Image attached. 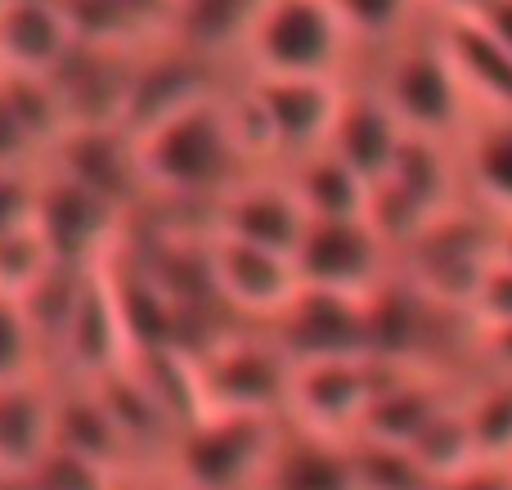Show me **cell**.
Segmentation results:
<instances>
[{
	"label": "cell",
	"instance_id": "obj_1",
	"mask_svg": "<svg viewBox=\"0 0 512 490\" xmlns=\"http://www.w3.org/2000/svg\"><path fill=\"white\" fill-rule=\"evenodd\" d=\"M135 158H140V180L158 185L162 194L225 198L239 185L248 153H243V140L234 131V113L207 95L189 104L185 113L158 122L153 131L135 135Z\"/></svg>",
	"mask_w": 512,
	"mask_h": 490
},
{
	"label": "cell",
	"instance_id": "obj_2",
	"mask_svg": "<svg viewBox=\"0 0 512 490\" xmlns=\"http://www.w3.org/2000/svg\"><path fill=\"white\" fill-rule=\"evenodd\" d=\"M378 95L400 117V126L418 140L459 144L472 117H477V104H472L468 86H463L459 68L445 50L436 18L387 50Z\"/></svg>",
	"mask_w": 512,
	"mask_h": 490
},
{
	"label": "cell",
	"instance_id": "obj_3",
	"mask_svg": "<svg viewBox=\"0 0 512 490\" xmlns=\"http://www.w3.org/2000/svg\"><path fill=\"white\" fill-rule=\"evenodd\" d=\"M283 419L198 414L176 432L158 477L176 490H256Z\"/></svg>",
	"mask_w": 512,
	"mask_h": 490
},
{
	"label": "cell",
	"instance_id": "obj_4",
	"mask_svg": "<svg viewBox=\"0 0 512 490\" xmlns=\"http://www.w3.org/2000/svg\"><path fill=\"white\" fill-rule=\"evenodd\" d=\"M203 414H261L288 419L292 356L270 329L261 333H221L189 351Z\"/></svg>",
	"mask_w": 512,
	"mask_h": 490
},
{
	"label": "cell",
	"instance_id": "obj_5",
	"mask_svg": "<svg viewBox=\"0 0 512 490\" xmlns=\"http://www.w3.org/2000/svg\"><path fill=\"white\" fill-rule=\"evenodd\" d=\"M252 77H328L337 81L355 41L333 0H261L248 41Z\"/></svg>",
	"mask_w": 512,
	"mask_h": 490
},
{
	"label": "cell",
	"instance_id": "obj_6",
	"mask_svg": "<svg viewBox=\"0 0 512 490\" xmlns=\"http://www.w3.org/2000/svg\"><path fill=\"white\" fill-rule=\"evenodd\" d=\"M391 365L373 356H337V360H301L292 369L288 419L310 432L351 441L360 437L373 401L382 392V378Z\"/></svg>",
	"mask_w": 512,
	"mask_h": 490
},
{
	"label": "cell",
	"instance_id": "obj_7",
	"mask_svg": "<svg viewBox=\"0 0 512 490\" xmlns=\"http://www.w3.org/2000/svg\"><path fill=\"white\" fill-rule=\"evenodd\" d=\"M391 243L373 230L369 216H351V221H310L306 239L297 248V275L301 288L337 297H364L396 279L391 270Z\"/></svg>",
	"mask_w": 512,
	"mask_h": 490
},
{
	"label": "cell",
	"instance_id": "obj_8",
	"mask_svg": "<svg viewBox=\"0 0 512 490\" xmlns=\"http://www.w3.org/2000/svg\"><path fill=\"white\" fill-rule=\"evenodd\" d=\"M207 284L221 297L230 311H239L243 320H256L270 329L283 311L292 306V297L301 293V275L297 261L279 257V252L252 248L243 239L212 230L207 239Z\"/></svg>",
	"mask_w": 512,
	"mask_h": 490
},
{
	"label": "cell",
	"instance_id": "obj_9",
	"mask_svg": "<svg viewBox=\"0 0 512 490\" xmlns=\"http://www.w3.org/2000/svg\"><path fill=\"white\" fill-rule=\"evenodd\" d=\"M32 221H36V230H41L45 248H50L54 266L81 270L104 248L108 221H113V203H108L104 194H95V189H86L81 180L54 171L45 185H36Z\"/></svg>",
	"mask_w": 512,
	"mask_h": 490
},
{
	"label": "cell",
	"instance_id": "obj_10",
	"mask_svg": "<svg viewBox=\"0 0 512 490\" xmlns=\"http://www.w3.org/2000/svg\"><path fill=\"white\" fill-rule=\"evenodd\" d=\"M221 234L243 239L252 248L279 252V257L297 261V248L310 230V212L297 198L292 180H239L230 194L221 198Z\"/></svg>",
	"mask_w": 512,
	"mask_h": 490
},
{
	"label": "cell",
	"instance_id": "obj_11",
	"mask_svg": "<svg viewBox=\"0 0 512 490\" xmlns=\"http://www.w3.org/2000/svg\"><path fill=\"white\" fill-rule=\"evenodd\" d=\"M77 50L59 0H5L0 5V72L54 77Z\"/></svg>",
	"mask_w": 512,
	"mask_h": 490
},
{
	"label": "cell",
	"instance_id": "obj_12",
	"mask_svg": "<svg viewBox=\"0 0 512 490\" xmlns=\"http://www.w3.org/2000/svg\"><path fill=\"white\" fill-rule=\"evenodd\" d=\"M405 140H409V131L387 108V99L378 95V86H360V90H346L328 149L351 162L369 185H382L391 176V167H396Z\"/></svg>",
	"mask_w": 512,
	"mask_h": 490
},
{
	"label": "cell",
	"instance_id": "obj_13",
	"mask_svg": "<svg viewBox=\"0 0 512 490\" xmlns=\"http://www.w3.org/2000/svg\"><path fill=\"white\" fill-rule=\"evenodd\" d=\"M256 490H360L355 486L351 441L324 437V432H310L301 423L283 419Z\"/></svg>",
	"mask_w": 512,
	"mask_h": 490
},
{
	"label": "cell",
	"instance_id": "obj_14",
	"mask_svg": "<svg viewBox=\"0 0 512 490\" xmlns=\"http://www.w3.org/2000/svg\"><path fill=\"white\" fill-rule=\"evenodd\" d=\"M454 149L463 198L490 221H512V113H477Z\"/></svg>",
	"mask_w": 512,
	"mask_h": 490
},
{
	"label": "cell",
	"instance_id": "obj_15",
	"mask_svg": "<svg viewBox=\"0 0 512 490\" xmlns=\"http://www.w3.org/2000/svg\"><path fill=\"white\" fill-rule=\"evenodd\" d=\"M441 41L450 50L454 68H459L463 86H468L477 113H512V54L495 36L477 27V18L454 9V14H436Z\"/></svg>",
	"mask_w": 512,
	"mask_h": 490
},
{
	"label": "cell",
	"instance_id": "obj_16",
	"mask_svg": "<svg viewBox=\"0 0 512 490\" xmlns=\"http://www.w3.org/2000/svg\"><path fill=\"white\" fill-rule=\"evenodd\" d=\"M288 180H292V189H297V198L306 203L310 221L369 216L373 185L346 158H337L333 149H315V153H306V158H297Z\"/></svg>",
	"mask_w": 512,
	"mask_h": 490
},
{
	"label": "cell",
	"instance_id": "obj_17",
	"mask_svg": "<svg viewBox=\"0 0 512 490\" xmlns=\"http://www.w3.org/2000/svg\"><path fill=\"white\" fill-rule=\"evenodd\" d=\"M459 401L481 464H512V374L472 369Z\"/></svg>",
	"mask_w": 512,
	"mask_h": 490
},
{
	"label": "cell",
	"instance_id": "obj_18",
	"mask_svg": "<svg viewBox=\"0 0 512 490\" xmlns=\"http://www.w3.org/2000/svg\"><path fill=\"white\" fill-rule=\"evenodd\" d=\"M333 9L342 14L355 45H382V50L400 45L441 14L432 0H333Z\"/></svg>",
	"mask_w": 512,
	"mask_h": 490
},
{
	"label": "cell",
	"instance_id": "obj_19",
	"mask_svg": "<svg viewBox=\"0 0 512 490\" xmlns=\"http://www.w3.org/2000/svg\"><path fill=\"white\" fill-rule=\"evenodd\" d=\"M351 464L360 490H436L427 464L400 441L382 437H351Z\"/></svg>",
	"mask_w": 512,
	"mask_h": 490
},
{
	"label": "cell",
	"instance_id": "obj_20",
	"mask_svg": "<svg viewBox=\"0 0 512 490\" xmlns=\"http://www.w3.org/2000/svg\"><path fill=\"white\" fill-rule=\"evenodd\" d=\"M45 342L18 297H0V387L36 383L45 374Z\"/></svg>",
	"mask_w": 512,
	"mask_h": 490
},
{
	"label": "cell",
	"instance_id": "obj_21",
	"mask_svg": "<svg viewBox=\"0 0 512 490\" xmlns=\"http://www.w3.org/2000/svg\"><path fill=\"white\" fill-rule=\"evenodd\" d=\"M468 324L472 333H495V329H508L512 324V261L490 257V266L481 270L477 288H472V302H468Z\"/></svg>",
	"mask_w": 512,
	"mask_h": 490
},
{
	"label": "cell",
	"instance_id": "obj_22",
	"mask_svg": "<svg viewBox=\"0 0 512 490\" xmlns=\"http://www.w3.org/2000/svg\"><path fill=\"white\" fill-rule=\"evenodd\" d=\"M436 490H512V468L508 464H468L450 473Z\"/></svg>",
	"mask_w": 512,
	"mask_h": 490
},
{
	"label": "cell",
	"instance_id": "obj_23",
	"mask_svg": "<svg viewBox=\"0 0 512 490\" xmlns=\"http://www.w3.org/2000/svg\"><path fill=\"white\" fill-rule=\"evenodd\" d=\"M472 365L477 369H495V374H512V324L495 333H481L472 342Z\"/></svg>",
	"mask_w": 512,
	"mask_h": 490
},
{
	"label": "cell",
	"instance_id": "obj_24",
	"mask_svg": "<svg viewBox=\"0 0 512 490\" xmlns=\"http://www.w3.org/2000/svg\"><path fill=\"white\" fill-rule=\"evenodd\" d=\"M463 14L477 18V27L486 36H495L499 45L512 54V0H477L472 9H463Z\"/></svg>",
	"mask_w": 512,
	"mask_h": 490
},
{
	"label": "cell",
	"instance_id": "obj_25",
	"mask_svg": "<svg viewBox=\"0 0 512 490\" xmlns=\"http://www.w3.org/2000/svg\"><path fill=\"white\" fill-rule=\"evenodd\" d=\"M27 144H32V135H27V126L18 122V113L9 108L5 90H0V167H9L18 158V149H27Z\"/></svg>",
	"mask_w": 512,
	"mask_h": 490
},
{
	"label": "cell",
	"instance_id": "obj_26",
	"mask_svg": "<svg viewBox=\"0 0 512 490\" xmlns=\"http://www.w3.org/2000/svg\"><path fill=\"white\" fill-rule=\"evenodd\" d=\"M495 248L504 261H512V221H495Z\"/></svg>",
	"mask_w": 512,
	"mask_h": 490
},
{
	"label": "cell",
	"instance_id": "obj_27",
	"mask_svg": "<svg viewBox=\"0 0 512 490\" xmlns=\"http://www.w3.org/2000/svg\"><path fill=\"white\" fill-rule=\"evenodd\" d=\"M0 490H36L32 473H0Z\"/></svg>",
	"mask_w": 512,
	"mask_h": 490
},
{
	"label": "cell",
	"instance_id": "obj_28",
	"mask_svg": "<svg viewBox=\"0 0 512 490\" xmlns=\"http://www.w3.org/2000/svg\"><path fill=\"white\" fill-rule=\"evenodd\" d=\"M432 5L441 9V14H454V9H472L477 0H432Z\"/></svg>",
	"mask_w": 512,
	"mask_h": 490
},
{
	"label": "cell",
	"instance_id": "obj_29",
	"mask_svg": "<svg viewBox=\"0 0 512 490\" xmlns=\"http://www.w3.org/2000/svg\"><path fill=\"white\" fill-rule=\"evenodd\" d=\"M508 468H512V464H508Z\"/></svg>",
	"mask_w": 512,
	"mask_h": 490
}]
</instances>
